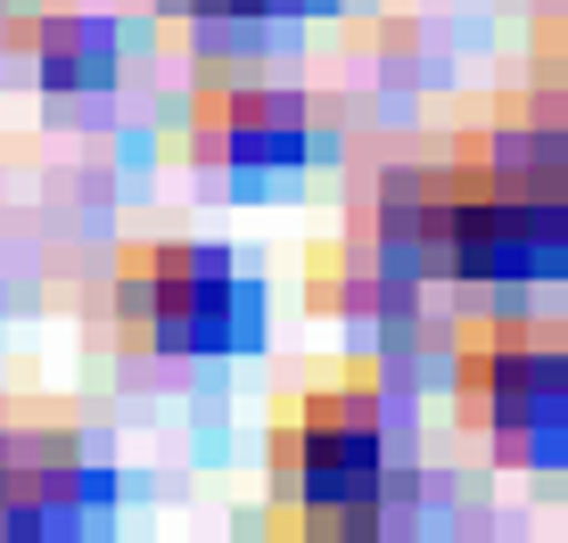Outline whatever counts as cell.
I'll return each mask as SVG.
<instances>
[{
	"instance_id": "6da1fadb",
	"label": "cell",
	"mask_w": 568,
	"mask_h": 543,
	"mask_svg": "<svg viewBox=\"0 0 568 543\" xmlns=\"http://www.w3.org/2000/svg\"><path fill=\"white\" fill-rule=\"evenodd\" d=\"M379 256L428 264L454 280H560L568 264V189L560 132H495L445 165L379 182Z\"/></svg>"
},
{
	"instance_id": "7a4b0ae2",
	"label": "cell",
	"mask_w": 568,
	"mask_h": 543,
	"mask_svg": "<svg viewBox=\"0 0 568 543\" xmlns=\"http://www.w3.org/2000/svg\"><path fill=\"white\" fill-rule=\"evenodd\" d=\"M272 494L288 527L371 535L387 511V403L363 362L313 379L272 420Z\"/></svg>"
},
{
	"instance_id": "3957f363",
	"label": "cell",
	"mask_w": 568,
	"mask_h": 543,
	"mask_svg": "<svg viewBox=\"0 0 568 543\" xmlns=\"http://www.w3.org/2000/svg\"><path fill=\"white\" fill-rule=\"evenodd\" d=\"M115 329L149 355H240L264 338V288L206 239H141L115 256Z\"/></svg>"
},
{
	"instance_id": "277c9868",
	"label": "cell",
	"mask_w": 568,
	"mask_h": 543,
	"mask_svg": "<svg viewBox=\"0 0 568 543\" xmlns=\"http://www.w3.org/2000/svg\"><path fill=\"white\" fill-rule=\"evenodd\" d=\"M462 412L527 470L568 461V355L544 321H478L454 355Z\"/></svg>"
},
{
	"instance_id": "5b68a950",
	"label": "cell",
	"mask_w": 568,
	"mask_h": 543,
	"mask_svg": "<svg viewBox=\"0 0 568 543\" xmlns=\"http://www.w3.org/2000/svg\"><path fill=\"white\" fill-rule=\"evenodd\" d=\"M190 157L231 173H281L313 157V107L281 83H199L190 100Z\"/></svg>"
},
{
	"instance_id": "8992f818",
	"label": "cell",
	"mask_w": 568,
	"mask_h": 543,
	"mask_svg": "<svg viewBox=\"0 0 568 543\" xmlns=\"http://www.w3.org/2000/svg\"><path fill=\"white\" fill-rule=\"evenodd\" d=\"M108 478L67 429H0V535H58L100 511Z\"/></svg>"
},
{
	"instance_id": "52a82bcc",
	"label": "cell",
	"mask_w": 568,
	"mask_h": 543,
	"mask_svg": "<svg viewBox=\"0 0 568 543\" xmlns=\"http://www.w3.org/2000/svg\"><path fill=\"white\" fill-rule=\"evenodd\" d=\"M17 42H26L33 74H42L50 91H100L115 74V58H124V33H115V17H100V9H33L26 25H17Z\"/></svg>"
},
{
	"instance_id": "ba28073f",
	"label": "cell",
	"mask_w": 568,
	"mask_h": 543,
	"mask_svg": "<svg viewBox=\"0 0 568 543\" xmlns=\"http://www.w3.org/2000/svg\"><path fill=\"white\" fill-rule=\"evenodd\" d=\"M165 9H182V17H305L322 0H165Z\"/></svg>"
}]
</instances>
